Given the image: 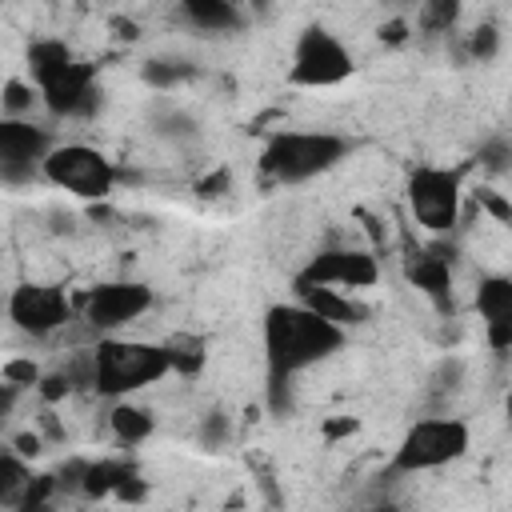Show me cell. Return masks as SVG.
Instances as JSON below:
<instances>
[{
  "instance_id": "6da1fadb",
  "label": "cell",
  "mask_w": 512,
  "mask_h": 512,
  "mask_svg": "<svg viewBox=\"0 0 512 512\" xmlns=\"http://www.w3.org/2000/svg\"><path fill=\"white\" fill-rule=\"evenodd\" d=\"M260 340L268 360L272 404L284 408V384H292V376H300L304 368H316L328 356H336L348 344V328L320 316L304 300H280L264 308Z\"/></svg>"
},
{
  "instance_id": "7a4b0ae2",
  "label": "cell",
  "mask_w": 512,
  "mask_h": 512,
  "mask_svg": "<svg viewBox=\"0 0 512 512\" xmlns=\"http://www.w3.org/2000/svg\"><path fill=\"white\" fill-rule=\"evenodd\" d=\"M352 140L328 128H276L260 144V172L276 184H304L344 164Z\"/></svg>"
},
{
  "instance_id": "3957f363",
  "label": "cell",
  "mask_w": 512,
  "mask_h": 512,
  "mask_svg": "<svg viewBox=\"0 0 512 512\" xmlns=\"http://www.w3.org/2000/svg\"><path fill=\"white\" fill-rule=\"evenodd\" d=\"M172 376V360L164 344L136 340V336H96L92 344V392L104 400H124L148 384Z\"/></svg>"
},
{
  "instance_id": "277c9868",
  "label": "cell",
  "mask_w": 512,
  "mask_h": 512,
  "mask_svg": "<svg viewBox=\"0 0 512 512\" xmlns=\"http://www.w3.org/2000/svg\"><path fill=\"white\" fill-rule=\"evenodd\" d=\"M472 448V432L456 416H424L404 428L400 444L392 448V472L396 476H416V472H436L456 464Z\"/></svg>"
},
{
  "instance_id": "5b68a950",
  "label": "cell",
  "mask_w": 512,
  "mask_h": 512,
  "mask_svg": "<svg viewBox=\"0 0 512 512\" xmlns=\"http://www.w3.org/2000/svg\"><path fill=\"white\" fill-rule=\"evenodd\" d=\"M352 72H356V60L332 28L308 24V28L296 32L292 56H288V84H296V88H340Z\"/></svg>"
},
{
  "instance_id": "8992f818",
  "label": "cell",
  "mask_w": 512,
  "mask_h": 512,
  "mask_svg": "<svg viewBox=\"0 0 512 512\" xmlns=\"http://www.w3.org/2000/svg\"><path fill=\"white\" fill-rule=\"evenodd\" d=\"M404 200H408V212L412 220L432 232V236H444L460 224V204H464V180L456 168H444V164H416L408 172V184H404Z\"/></svg>"
},
{
  "instance_id": "52a82bcc",
  "label": "cell",
  "mask_w": 512,
  "mask_h": 512,
  "mask_svg": "<svg viewBox=\"0 0 512 512\" xmlns=\"http://www.w3.org/2000/svg\"><path fill=\"white\" fill-rule=\"evenodd\" d=\"M40 176L76 200H104L116 188V164L84 140L52 144V152L40 164Z\"/></svg>"
},
{
  "instance_id": "ba28073f",
  "label": "cell",
  "mask_w": 512,
  "mask_h": 512,
  "mask_svg": "<svg viewBox=\"0 0 512 512\" xmlns=\"http://www.w3.org/2000/svg\"><path fill=\"white\" fill-rule=\"evenodd\" d=\"M152 288L144 280H100L92 284L84 296H80V320L96 332V336H108V332H120L128 328L132 320H140L148 308H152Z\"/></svg>"
},
{
  "instance_id": "9c48e42d",
  "label": "cell",
  "mask_w": 512,
  "mask_h": 512,
  "mask_svg": "<svg viewBox=\"0 0 512 512\" xmlns=\"http://www.w3.org/2000/svg\"><path fill=\"white\" fill-rule=\"evenodd\" d=\"M52 132L32 116H4L0 120V180L24 184L40 172L44 156L52 152Z\"/></svg>"
},
{
  "instance_id": "30bf717a",
  "label": "cell",
  "mask_w": 512,
  "mask_h": 512,
  "mask_svg": "<svg viewBox=\"0 0 512 512\" xmlns=\"http://www.w3.org/2000/svg\"><path fill=\"white\" fill-rule=\"evenodd\" d=\"M8 320L28 336H52L72 320V300L56 284H16L8 292Z\"/></svg>"
},
{
  "instance_id": "8fae6325",
  "label": "cell",
  "mask_w": 512,
  "mask_h": 512,
  "mask_svg": "<svg viewBox=\"0 0 512 512\" xmlns=\"http://www.w3.org/2000/svg\"><path fill=\"white\" fill-rule=\"evenodd\" d=\"M296 280L360 292V288H372V284L380 280V264H376V256L364 252V248H320V252L296 272Z\"/></svg>"
},
{
  "instance_id": "7c38bea8",
  "label": "cell",
  "mask_w": 512,
  "mask_h": 512,
  "mask_svg": "<svg viewBox=\"0 0 512 512\" xmlns=\"http://www.w3.org/2000/svg\"><path fill=\"white\" fill-rule=\"evenodd\" d=\"M40 88V104L52 112V116H92L96 104H100V88H96V72L92 64L84 60H72L64 72H56L52 80L36 84Z\"/></svg>"
},
{
  "instance_id": "4fadbf2b",
  "label": "cell",
  "mask_w": 512,
  "mask_h": 512,
  "mask_svg": "<svg viewBox=\"0 0 512 512\" xmlns=\"http://www.w3.org/2000/svg\"><path fill=\"white\" fill-rule=\"evenodd\" d=\"M476 312L484 320L488 348H512V276H484L476 288Z\"/></svg>"
},
{
  "instance_id": "5bb4252c",
  "label": "cell",
  "mask_w": 512,
  "mask_h": 512,
  "mask_svg": "<svg viewBox=\"0 0 512 512\" xmlns=\"http://www.w3.org/2000/svg\"><path fill=\"white\" fill-rule=\"evenodd\" d=\"M296 284V300H304L308 308H316L320 316L352 328L368 320V308L348 292V288H332V284H308V280H292Z\"/></svg>"
},
{
  "instance_id": "9a60e30c",
  "label": "cell",
  "mask_w": 512,
  "mask_h": 512,
  "mask_svg": "<svg viewBox=\"0 0 512 512\" xmlns=\"http://www.w3.org/2000/svg\"><path fill=\"white\" fill-rule=\"evenodd\" d=\"M404 276H408L412 288H420L436 304H444L448 292H452V264L444 256H436V252H420L416 260H408L404 264Z\"/></svg>"
},
{
  "instance_id": "2e32d148",
  "label": "cell",
  "mask_w": 512,
  "mask_h": 512,
  "mask_svg": "<svg viewBox=\"0 0 512 512\" xmlns=\"http://www.w3.org/2000/svg\"><path fill=\"white\" fill-rule=\"evenodd\" d=\"M180 16L200 28V32H236L240 28V12L232 0H180Z\"/></svg>"
},
{
  "instance_id": "e0dca14e",
  "label": "cell",
  "mask_w": 512,
  "mask_h": 512,
  "mask_svg": "<svg viewBox=\"0 0 512 512\" xmlns=\"http://www.w3.org/2000/svg\"><path fill=\"white\" fill-rule=\"evenodd\" d=\"M108 428H112V436H116L120 444L136 448V444H144V440L156 432V420H152L148 408L128 404V396H124V400L112 404V412H108Z\"/></svg>"
},
{
  "instance_id": "ac0fdd59",
  "label": "cell",
  "mask_w": 512,
  "mask_h": 512,
  "mask_svg": "<svg viewBox=\"0 0 512 512\" xmlns=\"http://www.w3.org/2000/svg\"><path fill=\"white\" fill-rule=\"evenodd\" d=\"M72 60H76V56H72V48H68L64 40L40 36V40L28 44V80H32V84H44V80H52L56 72H64Z\"/></svg>"
},
{
  "instance_id": "d6986e66",
  "label": "cell",
  "mask_w": 512,
  "mask_h": 512,
  "mask_svg": "<svg viewBox=\"0 0 512 512\" xmlns=\"http://www.w3.org/2000/svg\"><path fill=\"white\" fill-rule=\"evenodd\" d=\"M28 484H32L28 456H24V452H16V448H4V452H0V504L20 508V500H24Z\"/></svg>"
},
{
  "instance_id": "ffe728a7",
  "label": "cell",
  "mask_w": 512,
  "mask_h": 512,
  "mask_svg": "<svg viewBox=\"0 0 512 512\" xmlns=\"http://www.w3.org/2000/svg\"><path fill=\"white\" fill-rule=\"evenodd\" d=\"M164 348H168V360H172L176 376H196L204 368V360H208V344L196 332H176V336L164 340Z\"/></svg>"
},
{
  "instance_id": "44dd1931",
  "label": "cell",
  "mask_w": 512,
  "mask_h": 512,
  "mask_svg": "<svg viewBox=\"0 0 512 512\" xmlns=\"http://www.w3.org/2000/svg\"><path fill=\"white\" fill-rule=\"evenodd\" d=\"M132 464L124 460H88V476H84V496H108V492H120L128 480H132Z\"/></svg>"
},
{
  "instance_id": "7402d4cb",
  "label": "cell",
  "mask_w": 512,
  "mask_h": 512,
  "mask_svg": "<svg viewBox=\"0 0 512 512\" xmlns=\"http://www.w3.org/2000/svg\"><path fill=\"white\" fill-rule=\"evenodd\" d=\"M464 0H420V28L424 32H452L460 24Z\"/></svg>"
},
{
  "instance_id": "603a6c76",
  "label": "cell",
  "mask_w": 512,
  "mask_h": 512,
  "mask_svg": "<svg viewBox=\"0 0 512 512\" xmlns=\"http://www.w3.org/2000/svg\"><path fill=\"white\" fill-rule=\"evenodd\" d=\"M36 100H40V88H36L32 80H20V76L4 80V92H0L4 116H32V104H36Z\"/></svg>"
},
{
  "instance_id": "cb8c5ba5",
  "label": "cell",
  "mask_w": 512,
  "mask_h": 512,
  "mask_svg": "<svg viewBox=\"0 0 512 512\" xmlns=\"http://www.w3.org/2000/svg\"><path fill=\"white\" fill-rule=\"evenodd\" d=\"M500 52V32H496V24H480V28H472L468 32V56L472 60H492Z\"/></svg>"
},
{
  "instance_id": "d4e9b609",
  "label": "cell",
  "mask_w": 512,
  "mask_h": 512,
  "mask_svg": "<svg viewBox=\"0 0 512 512\" xmlns=\"http://www.w3.org/2000/svg\"><path fill=\"white\" fill-rule=\"evenodd\" d=\"M40 364L32 360V356H12V360H4V384H16V388H36L40 384Z\"/></svg>"
},
{
  "instance_id": "484cf974",
  "label": "cell",
  "mask_w": 512,
  "mask_h": 512,
  "mask_svg": "<svg viewBox=\"0 0 512 512\" xmlns=\"http://www.w3.org/2000/svg\"><path fill=\"white\" fill-rule=\"evenodd\" d=\"M196 68L192 64H184V60H152L148 68H144V80L148 84H176V80H188Z\"/></svg>"
},
{
  "instance_id": "4316f807",
  "label": "cell",
  "mask_w": 512,
  "mask_h": 512,
  "mask_svg": "<svg viewBox=\"0 0 512 512\" xmlns=\"http://www.w3.org/2000/svg\"><path fill=\"white\" fill-rule=\"evenodd\" d=\"M72 388H76V380H72V372H68V368H60V372H48V376H40V384H36V392L44 396V404H56V400H64Z\"/></svg>"
},
{
  "instance_id": "83f0119b",
  "label": "cell",
  "mask_w": 512,
  "mask_h": 512,
  "mask_svg": "<svg viewBox=\"0 0 512 512\" xmlns=\"http://www.w3.org/2000/svg\"><path fill=\"white\" fill-rule=\"evenodd\" d=\"M480 164H484L488 172H504V168L512 164V144H508V140H488V144L480 148Z\"/></svg>"
},
{
  "instance_id": "f1b7e54d",
  "label": "cell",
  "mask_w": 512,
  "mask_h": 512,
  "mask_svg": "<svg viewBox=\"0 0 512 512\" xmlns=\"http://www.w3.org/2000/svg\"><path fill=\"white\" fill-rule=\"evenodd\" d=\"M228 184H232V176H228V168H212V176H204V180L196 184V192H200L204 200H212V196H220V192H228Z\"/></svg>"
},
{
  "instance_id": "f546056e",
  "label": "cell",
  "mask_w": 512,
  "mask_h": 512,
  "mask_svg": "<svg viewBox=\"0 0 512 512\" xmlns=\"http://www.w3.org/2000/svg\"><path fill=\"white\" fill-rule=\"evenodd\" d=\"M380 40H384V44H404V40H408V20H404V16L384 20V24H380Z\"/></svg>"
},
{
  "instance_id": "4dcf8cb0",
  "label": "cell",
  "mask_w": 512,
  "mask_h": 512,
  "mask_svg": "<svg viewBox=\"0 0 512 512\" xmlns=\"http://www.w3.org/2000/svg\"><path fill=\"white\" fill-rule=\"evenodd\" d=\"M12 444H16V452H24V456H36V452H40V436H28V432L16 436Z\"/></svg>"
},
{
  "instance_id": "1f68e13d",
  "label": "cell",
  "mask_w": 512,
  "mask_h": 512,
  "mask_svg": "<svg viewBox=\"0 0 512 512\" xmlns=\"http://www.w3.org/2000/svg\"><path fill=\"white\" fill-rule=\"evenodd\" d=\"M504 416H508V424H512V388H508V396H504Z\"/></svg>"
},
{
  "instance_id": "d6a6232c",
  "label": "cell",
  "mask_w": 512,
  "mask_h": 512,
  "mask_svg": "<svg viewBox=\"0 0 512 512\" xmlns=\"http://www.w3.org/2000/svg\"><path fill=\"white\" fill-rule=\"evenodd\" d=\"M248 4H252V8H268V0H248Z\"/></svg>"
}]
</instances>
